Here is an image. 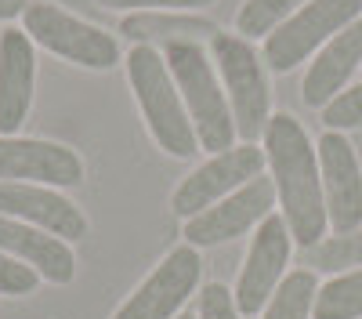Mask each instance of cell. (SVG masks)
Here are the masks:
<instances>
[{"mask_svg": "<svg viewBox=\"0 0 362 319\" xmlns=\"http://www.w3.org/2000/svg\"><path fill=\"white\" fill-rule=\"evenodd\" d=\"M264 160L268 178L276 185V199L283 207V221L297 247L312 250L322 243L329 218H326V196H322V174L319 156L312 149V138L305 134L297 116L276 112L264 127Z\"/></svg>", "mask_w": 362, "mask_h": 319, "instance_id": "1", "label": "cell"}, {"mask_svg": "<svg viewBox=\"0 0 362 319\" xmlns=\"http://www.w3.org/2000/svg\"><path fill=\"white\" fill-rule=\"evenodd\" d=\"M127 83L145 116L148 134H153V141L167 156L192 160L196 153H203L196 141V127L189 120V109L181 102V91H177L160 47L134 44V51L127 54Z\"/></svg>", "mask_w": 362, "mask_h": 319, "instance_id": "2", "label": "cell"}, {"mask_svg": "<svg viewBox=\"0 0 362 319\" xmlns=\"http://www.w3.org/2000/svg\"><path fill=\"white\" fill-rule=\"evenodd\" d=\"M167 69L181 91V102L189 109L196 127V141L203 153H225L235 145V120L228 109V95L218 80V69L210 62L203 44H167L163 47Z\"/></svg>", "mask_w": 362, "mask_h": 319, "instance_id": "3", "label": "cell"}, {"mask_svg": "<svg viewBox=\"0 0 362 319\" xmlns=\"http://www.w3.org/2000/svg\"><path fill=\"white\" fill-rule=\"evenodd\" d=\"M210 62L218 69V80L228 95V109L235 120V138L257 145L272 120V87L264 76V58L254 44L239 33H221L210 40Z\"/></svg>", "mask_w": 362, "mask_h": 319, "instance_id": "4", "label": "cell"}, {"mask_svg": "<svg viewBox=\"0 0 362 319\" xmlns=\"http://www.w3.org/2000/svg\"><path fill=\"white\" fill-rule=\"evenodd\" d=\"M22 33L33 40L37 47L66 58V62L80 66V69H112L119 62V40L109 29L87 22L83 15L37 0L22 11Z\"/></svg>", "mask_w": 362, "mask_h": 319, "instance_id": "5", "label": "cell"}, {"mask_svg": "<svg viewBox=\"0 0 362 319\" xmlns=\"http://www.w3.org/2000/svg\"><path fill=\"white\" fill-rule=\"evenodd\" d=\"M355 18H362V0H308L305 8H297L283 25H276L264 37V66L272 73L297 69L312 51L334 40Z\"/></svg>", "mask_w": 362, "mask_h": 319, "instance_id": "6", "label": "cell"}, {"mask_svg": "<svg viewBox=\"0 0 362 319\" xmlns=\"http://www.w3.org/2000/svg\"><path fill=\"white\" fill-rule=\"evenodd\" d=\"M264 149L243 141V145H232V149L210 156L206 163H199L192 174L181 178V185L170 196V207L177 218H196L199 211L214 207L218 199L232 196L235 189H243L247 182H254L257 174L264 170Z\"/></svg>", "mask_w": 362, "mask_h": 319, "instance_id": "7", "label": "cell"}, {"mask_svg": "<svg viewBox=\"0 0 362 319\" xmlns=\"http://www.w3.org/2000/svg\"><path fill=\"white\" fill-rule=\"evenodd\" d=\"M290 250H293L290 228H286L283 214L272 211L254 228V243L247 250V261H243V269H239V279H235V290H232L239 315L264 312V305L272 301V294H276L279 283L286 279Z\"/></svg>", "mask_w": 362, "mask_h": 319, "instance_id": "8", "label": "cell"}, {"mask_svg": "<svg viewBox=\"0 0 362 319\" xmlns=\"http://www.w3.org/2000/svg\"><path fill=\"white\" fill-rule=\"evenodd\" d=\"M203 276V261L196 247H174L160 265L145 276V283L116 308L112 319H174Z\"/></svg>", "mask_w": 362, "mask_h": 319, "instance_id": "9", "label": "cell"}, {"mask_svg": "<svg viewBox=\"0 0 362 319\" xmlns=\"http://www.w3.org/2000/svg\"><path fill=\"white\" fill-rule=\"evenodd\" d=\"M272 207H276V185L272 178L257 174L254 182H247L243 189H235L232 196L218 199L214 207L199 211L196 218H185V236L189 247H218V243H228V240H239L243 232H250L254 225H261Z\"/></svg>", "mask_w": 362, "mask_h": 319, "instance_id": "10", "label": "cell"}, {"mask_svg": "<svg viewBox=\"0 0 362 319\" xmlns=\"http://www.w3.org/2000/svg\"><path fill=\"white\" fill-rule=\"evenodd\" d=\"M0 182L73 189L83 182V160L62 141L0 134Z\"/></svg>", "mask_w": 362, "mask_h": 319, "instance_id": "11", "label": "cell"}, {"mask_svg": "<svg viewBox=\"0 0 362 319\" xmlns=\"http://www.w3.org/2000/svg\"><path fill=\"white\" fill-rule=\"evenodd\" d=\"M315 156L322 174L326 218L334 236L362 228V167L344 131H326L315 145Z\"/></svg>", "mask_w": 362, "mask_h": 319, "instance_id": "12", "label": "cell"}, {"mask_svg": "<svg viewBox=\"0 0 362 319\" xmlns=\"http://www.w3.org/2000/svg\"><path fill=\"white\" fill-rule=\"evenodd\" d=\"M0 214L18 218L25 225H37L58 240H80L87 236V218L73 199L54 192L51 185H29V182H0Z\"/></svg>", "mask_w": 362, "mask_h": 319, "instance_id": "13", "label": "cell"}, {"mask_svg": "<svg viewBox=\"0 0 362 319\" xmlns=\"http://www.w3.org/2000/svg\"><path fill=\"white\" fill-rule=\"evenodd\" d=\"M37 51L22 29L0 33V134H15L33 105Z\"/></svg>", "mask_w": 362, "mask_h": 319, "instance_id": "14", "label": "cell"}, {"mask_svg": "<svg viewBox=\"0 0 362 319\" xmlns=\"http://www.w3.org/2000/svg\"><path fill=\"white\" fill-rule=\"evenodd\" d=\"M358 66H362V18L344 25L341 33L334 40H326L319 47V54L312 58V66L305 73V83H300L305 105L308 109H326L348 87V80Z\"/></svg>", "mask_w": 362, "mask_h": 319, "instance_id": "15", "label": "cell"}, {"mask_svg": "<svg viewBox=\"0 0 362 319\" xmlns=\"http://www.w3.org/2000/svg\"><path fill=\"white\" fill-rule=\"evenodd\" d=\"M0 250L18 257L47 283H73L76 276V254L69 250V243L18 218L0 214Z\"/></svg>", "mask_w": 362, "mask_h": 319, "instance_id": "16", "label": "cell"}, {"mask_svg": "<svg viewBox=\"0 0 362 319\" xmlns=\"http://www.w3.org/2000/svg\"><path fill=\"white\" fill-rule=\"evenodd\" d=\"M119 33L134 44L167 47V44H210L221 29L196 11H131L119 22Z\"/></svg>", "mask_w": 362, "mask_h": 319, "instance_id": "17", "label": "cell"}, {"mask_svg": "<svg viewBox=\"0 0 362 319\" xmlns=\"http://www.w3.org/2000/svg\"><path fill=\"white\" fill-rule=\"evenodd\" d=\"M315 294H319L315 272L312 269H297V272H290L279 283V290L264 305V315L261 319H312Z\"/></svg>", "mask_w": 362, "mask_h": 319, "instance_id": "18", "label": "cell"}, {"mask_svg": "<svg viewBox=\"0 0 362 319\" xmlns=\"http://www.w3.org/2000/svg\"><path fill=\"white\" fill-rule=\"evenodd\" d=\"M312 319H362V269L341 272L322 283Z\"/></svg>", "mask_w": 362, "mask_h": 319, "instance_id": "19", "label": "cell"}, {"mask_svg": "<svg viewBox=\"0 0 362 319\" xmlns=\"http://www.w3.org/2000/svg\"><path fill=\"white\" fill-rule=\"evenodd\" d=\"M308 0H247L235 15V33L247 37V40H257V37H268L276 25H283L297 8H305Z\"/></svg>", "mask_w": 362, "mask_h": 319, "instance_id": "20", "label": "cell"}, {"mask_svg": "<svg viewBox=\"0 0 362 319\" xmlns=\"http://www.w3.org/2000/svg\"><path fill=\"white\" fill-rule=\"evenodd\" d=\"M312 272H351V265H362V228L344 232V236H329L308 250Z\"/></svg>", "mask_w": 362, "mask_h": 319, "instance_id": "21", "label": "cell"}, {"mask_svg": "<svg viewBox=\"0 0 362 319\" xmlns=\"http://www.w3.org/2000/svg\"><path fill=\"white\" fill-rule=\"evenodd\" d=\"M322 124H326V131H355V127H362V83L344 87V91L322 109Z\"/></svg>", "mask_w": 362, "mask_h": 319, "instance_id": "22", "label": "cell"}, {"mask_svg": "<svg viewBox=\"0 0 362 319\" xmlns=\"http://www.w3.org/2000/svg\"><path fill=\"white\" fill-rule=\"evenodd\" d=\"M37 283H40V276H37L33 269L22 265L18 257H11V254L0 250V294L25 298V294H33V290H37Z\"/></svg>", "mask_w": 362, "mask_h": 319, "instance_id": "23", "label": "cell"}, {"mask_svg": "<svg viewBox=\"0 0 362 319\" xmlns=\"http://www.w3.org/2000/svg\"><path fill=\"white\" fill-rule=\"evenodd\" d=\"M196 319H239L235 298L225 283H206L199 286V301H196Z\"/></svg>", "mask_w": 362, "mask_h": 319, "instance_id": "24", "label": "cell"}, {"mask_svg": "<svg viewBox=\"0 0 362 319\" xmlns=\"http://www.w3.org/2000/svg\"><path fill=\"white\" fill-rule=\"evenodd\" d=\"M105 11H203L218 0H95Z\"/></svg>", "mask_w": 362, "mask_h": 319, "instance_id": "25", "label": "cell"}, {"mask_svg": "<svg viewBox=\"0 0 362 319\" xmlns=\"http://www.w3.org/2000/svg\"><path fill=\"white\" fill-rule=\"evenodd\" d=\"M25 8H29L25 0H0V22H11V18H18Z\"/></svg>", "mask_w": 362, "mask_h": 319, "instance_id": "26", "label": "cell"}, {"mask_svg": "<svg viewBox=\"0 0 362 319\" xmlns=\"http://www.w3.org/2000/svg\"><path fill=\"white\" fill-rule=\"evenodd\" d=\"M47 4H58V8H69V11H83V15H95V0H47Z\"/></svg>", "mask_w": 362, "mask_h": 319, "instance_id": "27", "label": "cell"}, {"mask_svg": "<svg viewBox=\"0 0 362 319\" xmlns=\"http://www.w3.org/2000/svg\"><path fill=\"white\" fill-rule=\"evenodd\" d=\"M174 319H196V312H177Z\"/></svg>", "mask_w": 362, "mask_h": 319, "instance_id": "28", "label": "cell"}]
</instances>
